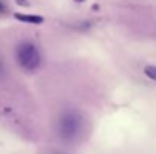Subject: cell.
<instances>
[{
  "instance_id": "cell-1",
  "label": "cell",
  "mask_w": 156,
  "mask_h": 154,
  "mask_svg": "<svg viewBox=\"0 0 156 154\" xmlns=\"http://www.w3.org/2000/svg\"><path fill=\"white\" fill-rule=\"evenodd\" d=\"M15 57H17L18 65L24 71H35L41 65V53L34 43H29V41L20 43L17 46Z\"/></svg>"
},
{
  "instance_id": "cell-2",
  "label": "cell",
  "mask_w": 156,
  "mask_h": 154,
  "mask_svg": "<svg viewBox=\"0 0 156 154\" xmlns=\"http://www.w3.org/2000/svg\"><path fill=\"white\" fill-rule=\"evenodd\" d=\"M80 125H82L80 116H77L76 113L70 112V113H67V115H64L61 118V121H59V133L65 139H73L79 133Z\"/></svg>"
},
{
  "instance_id": "cell-3",
  "label": "cell",
  "mask_w": 156,
  "mask_h": 154,
  "mask_svg": "<svg viewBox=\"0 0 156 154\" xmlns=\"http://www.w3.org/2000/svg\"><path fill=\"white\" fill-rule=\"evenodd\" d=\"M14 17H15L17 20H20V21L32 23V24H40V23H43V21H44V18H43V17H40V15H23V14H15Z\"/></svg>"
},
{
  "instance_id": "cell-4",
  "label": "cell",
  "mask_w": 156,
  "mask_h": 154,
  "mask_svg": "<svg viewBox=\"0 0 156 154\" xmlns=\"http://www.w3.org/2000/svg\"><path fill=\"white\" fill-rule=\"evenodd\" d=\"M144 73H146L147 77H150L152 80H155L156 82V67H153V65L146 67V68H144Z\"/></svg>"
},
{
  "instance_id": "cell-5",
  "label": "cell",
  "mask_w": 156,
  "mask_h": 154,
  "mask_svg": "<svg viewBox=\"0 0 156 154\" xmlns=\"http://www.w3.org/2000/svg\"><path fill=\"white\" fill-rule=\"evenodd\" d=\"M5 12H6V6L0 2V14H5Z\"/></svg>"
},
{
  "instance_id": "cell-6",
  "label": "cell",
  "mask_w": 156,
  "mask_h": 154,
  "mask_svg": "<svg viewBox=\"0 0 156 154\" xmlns=\"http://www.w3.org/2000/svg\"><path fill=\"white\" fill-rule=\"evenodd\" d=\"M3 71H5V65H3V60L0 59V74H2Z\"/></svg>"
},
{
  "instance_id": "cell-7",
  "label": "cell",
  "mask_w": 156,
  "mask_h": 154,
  "mask_svg": "<svg viewBox=\"0 0 156 154\" xmlns=\"http://www.w3.org/2000/svg\"><path fill=\"white\" fill-rule=\"evenodd\" d=\"M76 2H83V0H76Z\"/></svg>"
}]
</instances>
